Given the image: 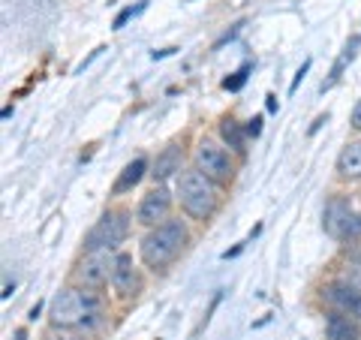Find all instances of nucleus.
Wrapping results in <instances>:
<instances>
[{"mask_svg": "<svg viewBox=\"0 0 361 340\" xmlns=\"http://www.w3.org/2000/svg\"><path fill=\"white\" fill-rule=\"evenodd\" d=\"M187 241V226L180 220H163L160 226L145 235L142 241V262L148 268H166L172 259L180 253V247Z\"/></svg>", "mask_w": 361, "mask_h": 340, "instance_id": "f257e3e1", "label": "nucleus"}, {"mask_svg": "<svg viewBox=\"0 0 361 340\" xmlns=\"http://www.w3.org/2000/svg\"><path fill=\"white\" fill-rule=\"evenodd\" d=\"M178 199L193 220H208L217 211V184L199 169H190L178 178Z\"/></svg>", "mask_w": 361, "mask_h": 340, "instance_id": "f03ea898", "label": "nucleus"}, {"mask_svg": "<svg viewBox=\"0 0 361 340\" xmlns=\"http://www.w3.org/2000/svg\"><path fill=\"white\" fill-rule=\"evenodd\" d=\"M97 316H99V301H97L94 292H85V289H63L61 296L51 301V322L61 325V328L94 322Z\"/></svg>", "mask_w": 361, "mask_h": 340, "instance_id": "7ed1b4c3", "label": "nucleus"}, {"mask_svg": "<svg viewBox=\"0 0 361 340\" xmlns=\"http://www.w3.org/2000/svg\"><path fill=\"white\" fill-rule=\"evenodd\" d=\"M130 232V214L127 211H106L97 220V226L87 232L85 247L87 250H115L118 244H123V238Z\"/></svg>", "mask_w": 361, "mask_h": 340, "instance_id": "20e7f679", "label": "nucleus"}, {"mask_svg": "<svg viewBox=\"0 0 361 340\" xmlns=\"http://www.w3.org/2000/svg\"><path fill=\"white\" fill-rule=\"evenodd\" d=\"M196 169L202 175H208L214 184H229L232 175H235V166L229 160V151L223 145L211 142V139H202L199 148H196Z\"/></svg>", "mask_w": 361, "mask_h": 340, "instance_id": "39448f33", "label": "nucleus"}, {"mask_svg": "<svg viewBox=\"0 0 361 340\" xmlns=\"http://www.w3.org/2000/svg\"><path fill=\"white\" fill-rule=\"evenodd\" d=\"M115 262H118V256L111 250H87V256L82 259V265L75 268V277H78L82 286L99 289V286H106V283L111 280V274H115Z\"/></svg>", "mask_w": 361, "mask_h": 340, "instance_id": "423d86ee", "label": "nucleus"}, {"mask_svg": "<svg viewBox=\"0 0 361 340\" xmlns=\"http://www.w3.org/2000/svg\"><path fill=\"white\" fill-rule=\"evenodd\" d=\"M169 208H172V196H169V190L166 187H154L139 205V223L160 226V220H166Z\"/></svg>", "mask_w": 361, "mask_h": 340, "instance_id": "0eeeda50", "label": "nucleus"}, {"mask_svg": "<svg viewBox=\"0 0 361 340\" xmlns=\"http://www.w3.org/2000/svg\"><path fill=\"white\" fill-rule=\"evenodd\" d=\"M325 298L341 313H349L361 320V292L355 286H349V283H331V286H325Z\"/></svg>", "mask_w": 361, "mask_h": 340, "instance_id": "6e6552de", "label": "nucleus"}, {"mask_svg": "<svg viewBox=\"0 0 361 340\" xmlns=\"http://www.w3.org/2000/svg\"><path fill=\"white\" fill-rule=\"evenodd\" d=\"M353 208H349V202L343 199H331L329 208H325V232L334 235V238H346V229L349 223H353Z\"/></svg>", "mask_w": 361, "mask_h": 340, "instance_id": "1a4fd4ad", "label": "nucleus"}, {"mask_svg": "<svg viewBox=\"0 0 361 340\" xmlns=\"http://www.w3.org/2000/svg\"><path fill=\"white\" fill-rule=\"evenodd\" d=\"M111 283H115V289L123 292V296H133V292H135V286H139V277H135V268H133V256L118 253Z\"/></svg>", "mask_w": 361, "mask_h": 340, "instance_id": "9d476101", "label": "nucleus"}, {"mask_svg": "<svg viewBox=\"0 0 361 340\" xmlns=\"http://www.w3.org/2000/svg\"><path fill=\"white\" fill-rule=\"evenodd\" d=\"M145 172H148V160H145V157H135L133 163L123 166V172L118 175V181H115V187H111V193H115V196H121V193H130V190L145 178Z\"/></svg>", "mask_w": 361, "mask_h": 340, "instance_id": "9b49d317", "label": "nucleus"}, {"mask_svg": "<svg viewBox=\"0 0 361 340\" xmlns=\"http://www.w3.org/2000/svg\"><path fill=\"white\" fill-rule=\"evenodd\" d=\"M175 172H180V148L178 145H169V148L157 157V163H154V181H166V178H172Z\"/></svg>", "mask_w": 361, "mask_h": 340, "instance_id": "f8f14e48", "label": "nucleus"}, {"mask_svg": "<svg viewBox=\"0 0 361 340\" xmlns=\"http://www.w3.org/2000/svg\"><path fill=\"white\" fill-rule=\"evenodd\" d=\"M337 172H341L343 178H349V181L361 178V142L346 145L343 148V154L337 157Z\"/></svg>", "mask_w": 361, "mask_h": 340, "instance_id": "ddd939ff", "label": "nucleus"}, {"mask_svg": "<svg viewBox=\"0 0 361 340\" xmlns=\"http://www.w3.org/2000/svg\"><path fill=\"white\" fill-rule=\"evenodd\" d=\"M325 340H358V328L343 313H334L325 322Z\"/></svg>", "mask_w": 361, "mask_h": 340, "instance_id": "4468645a", "label": "nucleus"}, {"mask_svg": "<svg viewBox=\"0 0 361 340\" xmlns=\"http://www.w3.org/2000/svg\"><path fill=\"white\" fill-rule=\"evenodd\" d=\"M220 135H223V142L229 145V148L244 151V130H241V123H235L232 118H223V123H220Z\"/></svg>", "mask_w": 361, "mask_h": 340, "instance_id": "2eb2a0df", "label": "nucleus"}, {"mask_svg": "<svg viewBox=\"0 0 361 340\" xmlns=\"http://www.w3.org/2000/svg\"><path fill=\"white\" fill-rule=\"evenodd\" d=\"M247 73H250V66H241V70L235 73L232 78H226L223 87H226V90H241V87H244V82H247Z\"/></svg>", "mask_w": 361, "mask_h": 340, "instance_id": "dca6fc26", "label": "nucleus"}, {"mask_svg": "<svg viewBox=\"0 0 361 340\" xmlns=\"http://www.w3.org/2000/svg\"><path fill=\"white\" fill-rule=\"evenodd\" d=\"M145 4H148V0H142V4L135 6V9H133V6H127V9H123V13H121V16L115 18V30H121V28L127 25V21H130V18L135 16V13H142V9H145Z\"/></svg>", "mask_w": 361, "mask_h": 340, "instance_id": "f3484780", "label": "nucleus"}, {"mask_svg": "<svg viewBox=\"0 0 361 340\" xmlns=\"http://www.w3.org/2000/svg\"><path fill=\"white\" fill-rule=\"evenodd\" d=\"M346 283H349V286H355V289L361 292V265H353V271L346 274Z\"/></svg>", "mask_w": 361, "mask_h": 340, "instance_id": "a211bd4d", "label": "nucleus"}, {"mask_svg": "<svg viewBox=\"0 0 361 340\" xmlns=\"http://www.w3.org/2000/svg\"><path fill=\"white\" fill-rule=\"evenodd\" d=\"M355 235H361V214H355L353 223H349V229H346V238H355Z\"/></svg>", "mask_w": 361, "mask_h": 340, "instance_id": "6ab92c4d", "label": "nucleus"}, {"mask_svg": "<svg viewBox=\"0 0 361 340\" xmlns=\"http://www.w3.org/2000/svg\"><path fill=\"white\" fill-rule=\"evenodd\" d=\"M247 133H250V135H259V133H262V118H253L250 123H247Z\"/></svg>", "mask_w": 361, "mask_h": 340, "instance_id": "aec40b11", "label": "nucleus"}, {"mask_svg": "<svg viewBox=\"0 0 361 340\" xmlns=\"http://www.w3.org/2000/svg\"><path fill=\"white\" fill-rule=\"evenodd\" d=\"M307 70H310V61H304V66H301V70H298V75H295V82H292V90H295V87L301 85V78L307 75Z\"/></svg>", "mask_w": 361, "mask_h": 340, "instance_id": "412c9836", "label": "nucleus"}, {"mask_svg": "<svg viewBox=\"0 0 361 340\" xmlns=\"http://www.w3.org/2000/svg\"><path fill=\"white\" fill-rule=\"evenodd\" d=\"M353 127L361 130V99H358V106L353 109Z\"/></svg>", "mask_w": 361, "mask_h": 340, "instance_id": "4be33fe9", "label": "nucleus"}, {"mask_svg": "<svg viewBox=\"0 0 361 340\" xmlns=\"http://www.w3.org/2000/svg\"><path fill=\"white\" fill-rule=\"evenodd\" d=\"M265 99H268V111H277V97H274V94H268Z\"/></svg>", "mask_w": 361, "mask_h": 340, "instance_id": "5701e85b", "label": "nucleus"}, {"mask_svg": "<svg viewBox=\"0 0 361 340\" xmlns=\"http://www.w3.org/2000/svg\"><path fill=\"white\" fill-rule=\"evenodd\" d=\"M13 340H27V332H25V328H18V332H16V337Z\"/></svg>", "mask_w": 361, "mask_h": 340, "instance_id": "b1692460", "label": "nucleus"}]
</instances>
